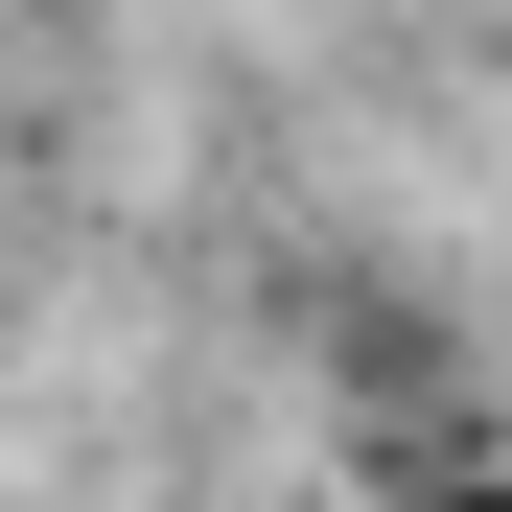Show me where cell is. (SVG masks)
Listing matches in <instances>:
<instances>
[{
  "instance_id": "obj_1",
  "label": "cell",
  "mask_w": 512,
  "mask_h": 512,
  "mask_svg": "<svg viewBox=\"0 0 512 512\" xmlns=\"http://www.w3.org/2000/svg\"><path fill=\"white\" fill-rule=\"evenodd\" d=\"M396 512H512V466H443V443H419V489Z\"/></svg>"
}]
</instances>
